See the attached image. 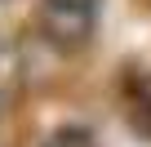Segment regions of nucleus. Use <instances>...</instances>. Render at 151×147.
Returning a JSON list of instances; mask_svg holds the SVG:
<instances>
[{
    "label": "nucleus",
    "mask_w": 151,
    "mask_h": 147,
    "mask_svg": "<svg viewBox=\"0 0 151 147\" xmlns=\"http://www.w3.org/2000/svg\"><path fill=\"white\" fill-rule=\"evenodd\" d=\"M98 0H40V31L58 49H80L93 36Z\"/></svg>",
    "instance_id": "f257e3e1"
},
{
    "label": "nucleus",
    "mask_w": 151,
    "mask_h": 147,
    "mask_svg": "<svg viewBox=\"0 0 151 147\" xmlns=\"http://www.w3.org/2000/svg\"><path fill=\"white\" fill-rule=\"evenodd\" d=\"M45 147H93V143H89V134H85V129H58Z\"/></svg>",
    "instance_id": "f03ea898"
}]
</instances>
